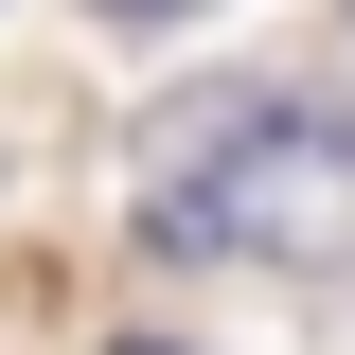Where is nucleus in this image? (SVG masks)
Returning a JSON list of instances; mask_svg holds the SVG:
<instances>
[{
	"mask_svg": "<svg viewBox=\"0 0 355 355\" xmlns=\"http://www.w3.org/2000/svg\"><path fill=\"white\" fill-rule=\"evenodd\" d=\"M125 355H178V338H125Z\"/></svg>",
	"mask_w": 355,
	"mask_h": 355,
	"instance_id": "obj_3",
	"label": "nucleus"
},
{
	"mask_svg": "<svg viewBox=\"0 0 355 355\" xmlns=\"http://www.w3.org/2000/svg\"><path fill=\"white\" fill-rule=\"evenodd\" d=\"M160 266H355V107L320 89H178L142 125Z\"/></svg>",
	"mask_w": 355,
	"mask_h": 355,
	"instance_id": "obj_1",
	"label": "nucleus"
},
{
	"mask_svg": "<svg viewBox=\"0 0 355 355\" xmlns=\"http://www.w3.org/2000/svg\"><path fill=\"white\" fill-rule=\"evenodd\" d=\"M107 18H196V0H107Z\"/></svg>",
	"mask_w": 355,
	"mask_h": 355,
	"instance_id": "obj_2",
	"label": "nucleus"
}]
</instances>
